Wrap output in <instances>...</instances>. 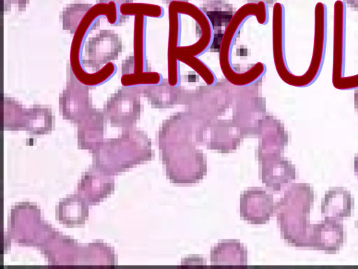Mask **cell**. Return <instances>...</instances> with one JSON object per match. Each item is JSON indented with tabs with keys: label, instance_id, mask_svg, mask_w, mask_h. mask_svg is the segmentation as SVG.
<instances>
[{
	"label": "cell",
	"instance_id": "cell-1",
	"mask_svg": "<svg viewBox=\"0 0 358 269\" xmlns=\"http://www.w3.org/2000/svg\"><path fill=\"white\" fill-rule=\"evenodd\" d=\"M154 156L147 134L134 127L124 128L117 137L105 139L92 152V165L114 176L150 160Z\"/></svg>",
	"mask_w": 358,
	"mask_h": 269
},
{
	"label": "cell",
	"instance_id": "cell-2",
	"mask_svg": "<svg viewBox=\"0 0 358 269\" xmlns=\"http://www.w3.org/2000/svg\"><path fill=\"white\" fill-rule=\"evenodd\" d=\"M314 203V191L304 183L292 184L279 202L275 213L282 238L295 247H308L311 226L310 213Z\"/></svg>",
	"mask_w": 358,
	"mask_h": 269
},
{
	"label": "cell",
	"instance_id": "cell-3",
	"mask_svg": "<svg viewBox=\"0 0 358 269\" xmlns=\"http://www.w3.org/2000/svg\"><path fill=\"white\" fill-rule=\"evenodd\" d=\"M255 17L260 25L268 22V7L264 2L247 3L236 11L221 39L220 46V64L226 79L237 86H247L259 81L266 71V65L258 62L245 72L237 71L231 62V51L236 36L245 22Z\"/></svg>",
	"mask_w": 358,
	"mask_h": 269
},
{
	"label": "cell",
	"instance_id": "cell-4",
	"mask_svg": "<svg viewBox=\"0 0 358 269\" xmlns=\"http://www.w3.org/2000/svg\"><path fill=\"white\" fill-rule=\"evenodd\" d=\"M52 229L41 219L38 207L29 202H20L10 210L8 237L20 245L36 247Z\"/></svg>",
	"mask_w": 358,
	"mask_h": 269
},
{
	"label": "cell",
	"instance_id": "cell-5",
	"mask_svg": "<svg viewBox=\"0 0 358 269\" xmlns=\"http://www.w3.org/2000/svg\"><path fill=\"white\" fill-rule=\"evenodd\" d=\"M137 87H121L105 102L103 111L112 127H134L140 118L141 105Z\"/></svg>",
	"mask_w": 358,
	"mask_h": 269
},
{
	"label": "cell",
	"instance_id": "cell-6",
	"mask_svg": "<svg viewBox=\"0 0 358 269\" xmlns=\"http://www.w3.org/2000/svg\"><path fill=\"white\" fill-rule=\"evenodd\" d=\"M66 85L59 96L60 115L65 120L78 123L92 108L90 88L80 82L68 64Z\"/></svg>",
	"mask_w": 358,
	"mask_h": 269
},
{
	"label": "cell",
	"instance_id": "cell-7",
	"mask_svg": "<svg viewBox=\"0 0 358 269\" xmlns=\"http://www.w3.org/2000/svg\"><path fill=\"white\" fill-rule=\"evenodd\" d=\"M122 42L118 34L110 29H101L85 42L83 64L98 71L104 64L118 59Z\"/></svg>",
	"mask_w": 358,
	"mask_h": 269
},
{
	"label": "cell",
	"instance_id": "cell-8",
	"mask_svg": "<svg viewBox=\"0 0 358 269\" xmlns=\"http://www.w3.org/2000/svg\"><path fill=\"white\" fill-rule=\"evenodd\" d=\"M36 248L50 265H73L79 263L81 247L68 236L52 228Z\"/></svg>",
	"mask_w": 358,
	"mask_h": 269
},
{
	"label": "cell",
	"instance_id": "cell-9",
	"mask_svg": "<svg viewBox=\"0 0 358 269\" xmlns=\"http://www.w3.org/2000/svg\"><path fill=\"white\" fill-rule=\"evenodd\" d=\"M273 195L260 188H251L240 195V216L252 225L268 223L275 213Z\"/></svg>",
	"mask_w": 358,
	"mask_h": 269
},
{
	"label": "cell",
	"instance_id": "cell-10",
	"mask_svg": "<svg viewBox=\"0 0 358 269\" xmlns=\"http://www.w3.org/2000/svg\"><path fill=\"white\" fill-rule=\"evenodd\" d=\"M272 44L273 60L278 74L286 83L299 86V76L292 74L285 59V8L280 3H275L273 7Z\"/></svg>",
	"mask_w": 358,
	"mask_h": 269
},
{
	"label": "cell",
	"instance_id": "cell-11",
	"mask_svg": "<svg viewBox=\"0 0 358 269\" xmlns=\"http://www.w3.org/2000/svg\"><path fill=\"white\" fill-rule=\"evenodd\" d=\"M344 243V228L341 221L324 218L311 226L308 248L327 254L338 253Z\"/></svg>",
	"mask_w": 358,
	"mask_h": 269
},
{
	"label": "cell",
	"instance_id": "cell-12",
	"mask_svg": "<svg viewBox=\"0 0 358 269\" xmlns=\"http://www.w3.org/2000/svg\"><path fill=\"white\" fill-rule=\"evenodd\" d=\"M114 188L113 176L104 174L92 165L82 174L77 193L90 206H93L110 195Z\"/></svg>",
	"mask_w": 358,
	"mask_h": 269
},
{
	"label": "cell",
	"instance_id": "cell-13",
	"mask_svg": "<svg viewBox=\"0 0 358 269\" xmlns=\"http://www.w3.org/2000/svg\"><path fill=\"white\" fill-rule=\"evenodd\" d=\"M103 110L92 108L78 123L77 141L80 149L94 151L103 142L104 122Z\"/></svg>",
	"mask_w": 358,
	"mask_h": 269
},
{
	"label": "cell",
	"instance_id": "cell-14",
	"mask_svg": "<svg viewBox=\"0 0 358 269\" xmlns=\"http://www.w3.org/2000/svg\"><path fill=\"white\" fill-rule=\"evenodd\" d=\"M262 183L273 191L281 188L296 179V167L282 156L259 162Z\"/></svg>",
	"mask_w": 358,
	"mask_h": 269
},
{
	"label": "cell",
	"instance_id": "cell-15",
	"mask_svg": "<svg viewBox=\"0 0 358 269\" xmlns=\"http://www.w3.org/2000/svg\"><path fill=\"white\" fill-rule=\"evenodd\" d=\"M89 205L78 193L61 199L55 207V218L63 226H83L89 216Z\"/></svg>",
	"mask_w": 358,
	"mask_h": 269
},
{
	"label": "cell",
	"instance_id": "cell-16",
	"mask_svg": "<svg viewBox=\"0 0 358 269\" xmlns=\"http://www.w3.org/2000/svg\"><path fill=\"white\" fill-rule=\"evenodd\" d=\"M352 208L350 192L341 187L327 191L321 202V214L324 218L341 221L351 216Z\"/></svg>",
	"mask_w": 358,
	"mask_h": 269
},
{
	"label": "cell",
	"instance_id": "cell-17",
	"mask_svg": "<svg viewBox=\"0 0 358 269\" xmlns=\"http://www.w3.org/2000/svg\"><path fill=\"white\" fill-rule=\"evenodd\" d=\"M211 266L248 265V251L237 240H223L212 248L210 253Z\"/></svg>",
	"mask_w": 358,
	"mask_h": 269
},
{
	"label": "cell",
	"instance_id": "cell-18",
	"mask_svg": "<svg viewBox=\"0 0 358 269\" xmlns=\"http://www.w3.org/2000/svg\"><path fill=\"white\" fill-rule=\"evenodd\" d=\"M262 135L257 150L259 162L281 156L288 143V134L282 123L271 118L268 134L264 132Z\"/></svg>",
	"mask_w": 358,
	"mask_h": 269
},
{
	"label": "cell",
	"instance_id": "cell-19",
	"mask_svg": "<svg viewBox=\"0 0 358 269\" xmlns=\"http://www.w3.org/2000/svg\"><path fill=\"white\" fill-rule=\"evenodd\" d=\"M52 125L53 116L50 108L34 104L27 109L23 130L30 134L41 135L50 132L52 129Z\"/></svg>",
	"mask_w": 358,
	"mask_h": 269
},
{
	"label": "cell",
	"instance_id": "cell-20",
	"mask_svg": "<svg viewBox=\"0 0 358 269\" xmlns=\"http://www.w3.org/2000/svg\"><path fill=\"white\" fill-rule=\"evenodd\" d=\"M79 263L87 265H114V251L102 242H91L86 247H81Z\"/></svg>",
	"mask_w": 358,
	"mask_h": 269
},
{
	"label": "cell",
	"instance_id": "cell-21",
	"mask_svg": "<svg viewBox=\"0 0 358 269\" xmlns=\"http://www.w3.org/2000/svg\"><path fill=\"white\" fill-rule=\"evenodd\" d=\"M27 109L15 99L7 96L3 99V128L5 130H23L25 124Z\"/></svg>",
	"mask_w": 358,
	"mask_h": 269
},
{
	"label": "cell",
	"instance_id": "cell-22",
	"mask_svg": "<svg viewBox=\"0 0 358 269\" xmlns=\"http://www.w3.org/2000/svg\"><path fill=\"white\" fill-rule=\"evenodd\" d=\"M201 8L213 27L227 26L234 14L232 5L222 0L208 1Z\"/></svg>",
	"mask_w": 358,
	"mask_h": 269
},
{
	"label": "cell",
	"instance_id": "cell-23",
	"mask_svg": "<svg viewBox=\"0 0 358 269\" xmlns=\"http://www.w3.org/2000/svg\"><path fill=\"white\" fill-rule=\"evenodd\" d=\"M92 4L84 3H74L63 8L61 13L62 29L69 31L73 34L78 25L91 8Z\"/></svg>",
	"mask_w": 358,
	"mask_h": 269
},
{
	"label": "cell",
	"instance_id": "cell-24",
	"mask_svg": "<svg viewBox=\"0 0 358 269\" xmlns=\"http://www.w3.org/2000/svg\"><path fill=\"white\" fill-rule=\"evenodd\" d=\"M169 34L168 61L171 60L175 50L179 47L181 36V15L169 6Z\"/></svg>",
	"mask_w": 358,
	"mask_h": 269
},
{
	"label": "cell",
	"instance_id": "cell-25",
	"mask_svg": "<svg viewBox=\"0 0 358 269\" xmlns=\"http://www.w3.org/2000/svg\"><path fill=\"white\" fill-rule=\"evenodd\" d=\"M29 2V0H3V11H10L11 6L13 5L17 6L19 11H24Z\"/></svg>",
	"mask_w": 358,
	"mask_h": 269
},
{
	"label": "cell",
	"instance_id": "cell-26",
	"mask_svg": "<svg viewBox=\"0 0 358 269\" xmlns=\"http://www.w3.org/2000/svg\"><path fill=\"white\" fill-rule=\"evenodd\" d=\"M135 0H97V2L100 4H104L113 1L115 2L117 4L120 5L122 4L132 3Z\"/></svg>",
	"mask_w": 358,
	"mask_h": 269
},
{
	"label": "cell",
	"instance_id": "cell-27",
	"mask_svg": "<svg viewBox=\"0 0 358 269\" xmlns=\"http://www.w3.org/2000/svg\"><path fill=\"white\" fill-rule=\"evenodd\" d=\"M343 2L358 11V0H343Z\"/></svg>",
	"mask_w": 358,
	"mask_h": 269
},
{
	"label": "cell",
	"instance_id": "cell-28",
	"mask_svg": "<svg viewBox=\"0 0 358 269\" xmlns=\"http://www.w3.org/2000/svg\"><path fill=\"white\" fill-rule=\"evenodd\" d=\"M248 3H259V2H264L268 6L274 5L276 0H245Z\"/></svg>",
	"mask_w": 358,
	"mask_h": 269
},
{
	"label": "cell",
	"instance_id": "cell-29",
	"mask_svg": "<svg viewBox=\"0 0 358 269\" xmlns=\"http://www.w3.org/2000/svg\"><path fill=\"white\" fill-rule=\"evenodd\" d=\"M354 106L358 113V88H357L354 92Z\"/></svg>",
	"mask_w": 358,
	"mask_h": 269
},
{
	"label": "cell",
	"instance_id": "cell-30",
	"mask_svg": "<svg viewBox=\"0 0 358 269\" xmlns=\"http://www.w3.org/2000/svg\"><path fill=\"white\" fill-rule=\"evenodd\" d=\"M354 170L355 174L358 177V153L355 156L354 158Z\"/></svg>",
	"mask_w": 358,
	"mask_h": 269
},
{
	"label": "cell",
	"instance_id": "cell-31",
	"mask_svg": "<svg viewBox=\"0 0 358 269\" xmlns=\"http://www.w3.org/2000/svg\"><path fill=\"white\" fill-rule=\"evenodd\" d=\"M164 3L170 4L171 2L173 1H188L189 0H162Z\"/></svg>",
	"mask_w": 358,
	"mask_h": 269
}]
</instances>
